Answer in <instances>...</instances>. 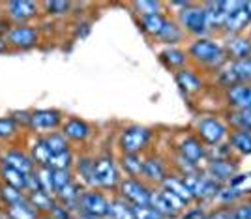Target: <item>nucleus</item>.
<instances>
[{"instance_id":"nucleus-1","label":"nucleus","mask_w":251,"mask_h":219,"mask_svg":"<svg viewBox=\"0 0 251 219\" xmlns=\"http://www.w3.org/2000/svg\"><path fill=\"white\" fill-rule=\"evenodd\" d=\"M38 30L32 24H13L8 28L4 40L8 43V47L17 49V51H28L32 47H36L38 43Z\"/></svg>"},{"instance_id":"nucleus-2","label":"nucleus","mask_w":251,"mask_h":219,"mask_svg":"<svg viewBox=\"0 0 251 219\" xmlns=\"http://www.w3.org/2000/svg\"><path fill=\"white\" fill-rule=\"evenodd\" d=\"M150 137H152L150 129L143 127V125L126 127L120 135V148L124 154H141L147 148Z\"/></svg>"},{"instance_id":"nucleus-3","label":"nucleus","mask_w":251,"mask_h":219,"mask_svg":"<svg viewBox=\"0 0 251 219\" xmlns=\"http://www.w3.org/2000/svg\"><path fill=\"white\" fill-rule=\"evenodd\" d=\"M120 184L118 169H116L113 157L103 156L94 161V186L103 189H113Z\"/></svg>"},{"instance_id":"nucleus-4","label":"nucleus","mask_w":251,"mask_h":219,"mask_svg":"<svg viewBox=\"0 0 251 219\" xmlns=\"http://www.w3.org/2000/svg\"><path fill=\"white\" fill-rule=\"evenodd\" d=\"M118 188H120V197L127 200L131 206H145L150 200V189L143 182H139L137 178L120 180Z\"/></svg>"},{"instance_id":"nucleus-5","label":"nucleus","mask_w":251,"mask_h":219,"mask_svg":"<svg viewBox=\"0 0 251 219\" xmlns=\"http://www.w3.org/2000/svg\"><path fill=\"white\" fill-rule=\"evenodd\" d=\"M77 212L98 219L109 218V200L98 191H83V195L79 198V210Z\"/></svg>"},{"instance_id":"nucleus-6","label":"nucleus","mask_w":251,"mask_h":219,"mask_svg":"<svg viewBox=\"0 0 251 219\" xmlns=\"http://www.w3.org/2000/svg\"><path fill=\"white\" fill-rule=\"evenodd\" d=\"M4 10L13 24H28L38 15V4L28 0H11L4 4Z\"/></svg>"},{"instance_id":"nucleus-7","label":"nucleus","mask_w":251,"mask_h":219,"mask_svg":"<svg viewBox=\"0 0 251 219\" xmlns=\"http://www.w3.org/2000/svg\"><path fill=\"white\" fill-rule=\"evenodd\" d=\"M184 184L189 189V193L193 195V198H206L214 197L220 193V186L216 184V180H212L208 176H201L197 172L193 174H186L184 176Z\"/></svg>"},{"instance_id":"nucleus-8","label":"nucleus","mask_w":251,"mask_h":219,"mask_svg":"<svg viewBox=\"0 0 251 219\" xmlns=\"http://www.w3.org/2000/svg\"><path fill=\"white\" fill-rule=\"evenodd\" d=\"M189 52H191V56L195 60H199L202 64H208V66L221 62V58H223L220 45L210 42V40H199V42H195L189 47Z\"/></svg>"},{"instance_id":"nucleus-9","label":"nucleus","mask_w":251,"mask_h":219,"mask_svg":"<svg viewBox=\"0 0 251 219\" xmlns=\"http://www.w3.org/2000/svg\"><path fill=\"white\" fill-rule=\"evenodd\" d=\"M180 23L184 28H188L191 34H204L208 30V24H206V13L204 8H197V6H189L184 11L178 13Z\"/></svg>"},{"instance_id":"nucleus-10","label":"nucleus","mask_w":251,"mask_h":219,"mask_svg":"<svg viewBox=\"0 0 251 219\" xmlns=\"http://www.w3.org/2000/svg\"><path fill=\"white\" fill-rule=\"evenodd\" d=\"M62 124V116L58 111L52 109H42V111H32L28 127L34 131H54L58 125Z\"/></svg>"},{"instance_id":"nucleus-11","label":"nucleus","mask_w":251,"mask_h":219,"mask_svg":"<svg viewBox=\"0 0 251 219\" xmlns=\"http://www.w3.org/2000/svg\"><path fill=\"white\" fill-rule=\"evenodd\" d=\"M0 163L8 165V167L15 169L19 172H25V174H32L36 170V163L32 161L30 154L26 152H21V150H15V148H10L2 154V159Z\"/></svg>"},{"instance_id":"nucleus-12","label":"nucleus","mask_w":251,"mask_h":219,"mask_svg":"<svg viewBox=\"0 0 251 219\" xmlns=\"http://www.w3.org/2000/svg\"><path fill=\"white\" fill-rule=\"evenodd\" d=\"M148 204L152 206V208L156 210L157 214L161 216L163 219L167 218H176L180 212H176V208L173 206V202H171V197H169V193L165 189H157V191H150V200H148Z\"/></svg>"},{"instance_id":"nucleus-13","label":"nucleus","mask_w":251,"mask_h":219,"mask_svg":"<svg viewBox=\"0 0 251 219\" xmlns=\"http://www.w3.org/2000/svg\"><path fill=\"white\" fill-rule=\"evenodd\" d=\"M227 101L236 111H251V86L250 84H234L227 90Z\"/></svg>"},{"instance_id":"nucleus-14","label":"nucleus","mask_w":251,"mask_h":219,"mask_svg":"<svg viewBox=\"0 0 251 219\" xmlns=\"http://www.w3.org/2000/svg\"><path fill=\"white\" fill-rule=\"evenodd\" d=\"M197 129H199V135L206 143H210V145H218L220 141H223V137H225V125L221 124V122H218V120H214V118L201 120Z\"/></svg>"},{"instance_id":"nucleus-15","label":"nucleus","mask_w":251,"mask_h":219,"mask_svg":"<svg viewBox=\"0 0 251 219\" xmlns=\"http://www.w3.org/2000/svg\"><path fill=\"white\" fill-rule=\"evenodd\" d=\"M62 135L66 137V141L81 143L90 135V127L81 118H70L62 124Z\"/></svg>"},{"instance_id":"nucleus-16","label":"nucleus","mask_w":251,"mask_h":219,"mask_svg":"<svg viewBox=\"0 0 251 219\" xmlns=\"http://www.w3.org/2000/svg\"><path fill=\"white\" fill-rule=\"evenodd\" d=\"M26 200L32 204V208H36V212L45 218V216H49L54 206H56V198L49 195V193H45V191H32V193H26Z\"/></svg>"},{"instance_id":"nucleus-17","label":"nucleus","mask_w":251,"mask_h":219,"mask_svg":"<svg viewBox=\"0 0 251 219\" xmlns=\"http://www.w3.org/2000/svg\"><path fill=\"white\" fill-rule=\"evenodd\" d=\"M0 180H2V184L21 189V191L26 193L28 174L19 172V170H15V169H11V167H8V165H4V163H0Z\"/></svg>"},{"instance_id":"nucleus-18","label":"nucleus","mask_w":251,"mask_h":219,"mask_svg":"<svg viewBox=\"0 0 251 219\" xmlns=\"http://www.w3.org/2000/svg\"><path fill=\"white\" fill-rule=\"evenodd\" d=\"M161 189L173 193V195L180 198L184 204H189V202L193 200V195H191L189 189L186 188L184 180H180V178H176V176H165V180L161 182Z\"/></svg>"},{"instance_id":"nucleus-19","label":"nucleus","mask_w":251,"mask_h":219,"mask_svg":"<svg viewBox=\"0 0 251 219\" xmlns=\"http://www.w3.org/2000/svg\"><path fill=\"white\" fill-rule=\"evenodd\" d=\"M165 167L161 163L159 157H147L143 159V178H147L150 182H156V184H161L165 180Z\"/></svg>"},{"instance_id":"nucleus-20","label":"nucleus","mask_w":251,"mask_h":219,"mask_svg":"<svg viewBox=\"0 0 251 219\" xmlns=\"http://www.w3.org/2000/svg\"><path fill=\"white\" fill-rule=\"evenodd\" d=\"M180 156L186 157L188 161L197 165V161H201V159L204 157V148L201 146V143L197 139L188 137V139H184V141L180 143Z\"/></svg>"},{"instance_id":"nucleus-21","label":"nucleus","mask_w":251,"mask_h":219,"mask_svg":"<svg viewBox=\"0 0 251 219\" xmlns=\"http://www.w3.org/2000/svg\"><path fill=\"white\" fill-rule=\"evenodd\" d=\"M6 218L8 219H42V216L36 212V208H32V204L28 200L17 202L13 206H6Z\"/></svg>"},{"instance_id":"nucleus-22","label":"nucleus","mask_w":251,"mask_h":219,"mask_svg":"<svg viewBox=\"0 0 251 219\" xmlns=\"http://www.w3.org/2000/svg\"><path fill=\"white\" fill-rule=\"evenodd\" d=\"M30 157H32V161L36 163V169H38V167H49L52 154H51V150L47 148V145H45L43 137L36 139V141L32 143V146H30Z\"/></svg>"},{"instance_id":"nucleus-23","label":"nucleus","mask_w":251,"mask_h":219,"mask_svg":"<svg viewBox=\"0 0 251 219\" xmlns=\"http://www.w3.org/2000/svg\"><path fill=\"white\" fill-rule=\"evenodd\" d=\"M250 21H251V15L250 11L246 10V4H244V8L232 11V13L227 15V21H225L223 28H227L229 32H240L250 24Z\"/></svg>"},{"instance_id":"nucleus-24","label":"nucleus","mask_w":251,"mask_h":219,"mask_svg":"<svg viewBox=\"0 0 251 219\" xmlns=\"http://www.w3.org/2000/svg\"><path fill=\"white\" fill-rule=\"evenodd\" d=\"M204 13H206L208 28H221V26H225L227 13L221 10V2H208L204 6Z\"/></svg>"},{"instance_id":"nucleus-25","label":"nucleus","mask_w":251,"mask_h":219,"mask_svg":"<svg viewBox=\"0 0 251 219\" xmlns=\"http://www.w3.org/2000/svg\"><path fill=\"white\" fill-rule=\"evenodd\" d=\"M109 218L111 219H135L133 206L122 197L109 202Z\"/></svg>"},{"instance_id":"nucleus-26","label":"nucleus","mask_w":251,"mask_h":219,"mask_svg":"<svg viewBox=\"0 0 251 219\" xmlns=\"http://www.w3.org/2000/svg\"><path fill=\"white\" fill-rule=\"evenodd\" d=\"M227 49H229L230 56H234L236 60H244V58H250L251 54V43L246 38H230L227 43Z\"/></svg>"},{"instance_id":"nucleus-27","label":"nucleus","mask_w":251,"mask_h":219,"mask_svg":"<svg viewBox=\"0 0 251 219\" xmlns=\"http://www.w3.org/2000/svg\"><path fill=\"white\" fill-rule=\"evenodd\" d=\"M23 200H26V193L25 191L17 188H11V186H6V184L0 186V202L4 206H13V204L23 202Z\"/></svg>"},{"instance_id":"nucleus-28","label":"nucleus","mask_w":251,"mask_h":219,"mask_svg":"<svg viewBox=\"0 0 251 219\" xmlns=\"http://www.w3.org/2000/svg\"><path fill=\"white\" fill-rule=\"evenodd\" d=\"M208 172L212 180H229V178L234 174V165H230L229 161L216 159V161L210 163Z\"/></svg>"},{"instance_id":"nucleus-29","label":"nucleus","mask_w":251,"mask_h":219,"mask_svg":"<svg viewBox=\"0 0 251 219\" xmlns=\"http://www.w3.org/2000/svg\"><path fill=\"white\" fill-rule=\"evenodd\" d=\"M122 169L129 174V178L143 176V159L139 154H124L122 156Z\"/></svg>"},{"instance_id":"nucleus-30","label":"nucleus","mask_w":251,"mask_h":219,"mask_svg":"<svg viewBox=\"0 0 251 219\" xmlns=\"http://www.w3.org/2000/svg\"><path fill=\"white\" fill-rule=\"evenodd\" d=\"M43 141H45L47 148L51 150L52 156H56V154H64V152H68V150H70L68 141H66V137H64L62 133H47V135L43 137Z\"/></svg>"},{"instance_id":"nucleus-31","label":"nucleus","mask_w":251,"mask_h":219,"mask_svg":"<svg viewBox=\"0 0 251 219\" xmlns=\"http://www.w3.org/2000/svg\"><path fill=\"white\" fill-rule=\"evenodd\" d=\"M176 83L184 92H197L201 88V81L195 73L191 72H178L176 73Z\"/></svg>"},{"instance_id":"nucleus-32","label":"nucleus","mask_w":251,"mask_h":219,"mask_svg":"<svg viewBox=\"0 0 251 219\" xmlns=\"http://www.w3.org/2000/svg\"><path fill=\"white\" fill-rule=\"evenodd\" d=\"M165 24V19L156 13V15H147V17H141V26L147 34H152V36H159V32Z\"/></svg>"},{"instance_id":"nucleus-33","label":"nucleus","mask_w":251,"mask_h":219,"mask_svg":"<svg viewBox=\"0 0 251 219\" xmlns=\"http://www.w3.org/2000/svg\"><path fill=\"white\" fill-rule=\"evenodd\" d=\"M36 176H38V182H40V189L49 193L54 197V182H52V170L49 167H38L36 169Z\"/></svg>"},{"instance_id":"nucleus-34","label":"nucleus","mask_w":251,"mask_h":219,"mask_svg":"<svg viewBox=\"0 0 251 219\" xmlns=\"http://www.w3.org/2000/svg\"><path fill=\"white\" fill-rule=\"evenodd\" d=\"M159 56H161V60L167 64L169 68H180V66L186 64V54L182 51H178V49H175V47L165 49Z\"/></svg>"},{"instance_id":"nucleus-35","label":"nucleus","mask_w":251,"mask_h":219,"mask_svg":"<svg viewBox=\"0 0 251 219\" xmlns=\"http://www.w3.org/2000/svg\"><path fill=\"white\" fill-rule=\"evenodd\" d=\"M230 145L242 154H251V133L248 131H236L230 135Z\"/></svg>"},{"instance_id":"nucleus-36","label":"nucleus","mask_w":251,"mask_h":219,"mask_svg":"<svg viewBox=\"0 0 251 219\" xmlns=\"http://www.w3.org/2000/svg\"><path fill=\"white\" fill-rule=\"evenodd\" d=\"M230 124L236 125L240 131H248L251 133V111H234L229 116Z\"/></svg>"},{"instance_id":"nucleus-37","label":"nucleus","mask_w":251,"mask_h":219,"mask_svg":"<svg viewBox=\"0 0 251 219\" xmlns=\"http://www.w3.org/2000/svg\"><path fill=\"white\" fill-rule=\"evenodd\" d=\"M157 38L165 43H176L178 40L182 38V30L178 28L175 23L165 21V24H163V28H161V32H159Z\"/></svg>"},{"instance_id":"nucleus-38","label":"nucleus","mask_w":251,"mask_h":219,"mask_svg":"<svg viewBox=\"0 0 251 219\" xmlns=\"http://www.w3.org/2000/svg\"><path fill=\"white\" fill-rule=\"evenodd\" d=\"M72 163H74V157H72V152H64V154H56V156L51 157V163H49V169L51 170H70L72 169Z\"/></svg>"},{"instance_id":"nucleus-39","label":"nucleus","mask_w":251,"mask_h":219,"mask_svg":"<svg viewBox=\"0 0 251 219\" xmlns=\"http://www.w3.org/2000/svg\"><path fill=\"white\" fill-rule=\"evenodd\" d=\"M232 70L236 73L238 81L242 83H250L251 81V58H244V60H236L232 64Z\"/></svg>"},{"instance_id":"nucleus-40","label":"nucleus","mask_w":251,"mask_h":219,"mask_svg":"<svg viewBox=\"0 0 251 219\" xmlns=\"http://www.w3.org/2000/svg\"><path fill=\"white\" fill-rule=\"evenodd\" d=\"M133 8H135L137 13L141 17H147V15H156V13H159L161 4L154 2V0H141V2H133Z\"/></svg>"},{"instance_id":"nucleus-41","label":"nucleus","mask_w":251,"mask_h":219,"mask_svg":"<svg viewBox=\"0 0 251 219\" xmlns=\"http://www.w3.org/2000/svg\"><path fill=\"white\" fill-rule=\"evenodd\" d=\"M77 167H79V174H81V178H83L84 182L94 186V161L83 157V159L77 163Z\"/></svg>"},{"instance_id":"nucleus-42","label":"nucleus","mask_w":251,"mask_h":219,"mask_svg":"<svg viewBox=\"0 0 251 219\" xmlns=\"http://www.w3.org/2000/svg\"><path fill=\"white\" fill-rule=\"evenodd\" d=\"M45 11L49 13V15H66L70 8H72V4L70 2H58V0H52V2H43L42 4Z\"/></svg>"},{"instance_id":"nucleus-43","label":"nucleus","mask_w":251,"mask_h":219,"mask_svg":"<svg viewBox=\"0 0 251 219\" xmlns=\"http://www.w3.org/2000/svg\"><path fill=\"white\" fill-rule=\"evenodd\" d=\"M52 182H54V191H60L62 188H66L68 184L74 182L72 170H52ZM56 195V193H54Z\"/></svg>"},{"instance_id":"nucleus-44","label":"nucleus","mask_w":251,"mask_h":219,"mask_svg":"<svg viewBox=\"0 0 251 219\" xmlns=\"http://www.w3.org/2000/svg\"><path fill=\"white\" fill-rule=\"evenodd\" d=\"M17 131V122L11 116L0 118V139H11Z\"/></svg>"},{"instance_id":"nucleus-45","label":"nucleus","mask_w":251,"mask_h":219,"mask_svg":"<svg viewBox=\"0 0 251 219\" xmlns=\"http://www.w3.org/2000/svg\"><path fill=\"white\" fill-rule=\"evenodd\" d=\"M133 214H135V219H163L156 210L150 206V204H145V206H133Z\"/></svg>"},{"instance_id":"nucleus-46","label":"nucleus","mask_w":251,"mask_h":219,"mask_svg":"<svg viewBox=\"0 0 251 219\" xmlns=\"http://www.w3.org/2000/svg\"><path fill=\"white\" fill-rule=\"evenodd\" d=\"M232 219H251V204H244V206H238L232 212Z\"/></svg>"},{"instance_id":"nucleus-47","label":"nucleus","mask_w":251,"mask_h":219,"mask_svg":"<svg viewBox=\"0 0 251 219\" xmlns=\"http://www.w3.org/2000/svg\"><path fill=\"white\" fill-rule=\"evenodd\" d=\"M221 83H225L227 86H234V84L238 83V77H236V73L232 70V66H230L229 70H225V72L221 73Z\"/></svg>"},{"instance_id":"nucleus-48","label":"nucleus","mask_w":251,"mask_h":219,"mask_svg":"<svg viewBox=\"0 0 251 219\" xmlns=\"http://www.w3.org/2000/svg\"><path fill=\"white\" fill-rule=\"evenodd\" d=\"M206 219H232V214H230L229 210H218V212H214Z\"/></svg>"},{"instance_id":"nucleus-49","label":"nucleus","mask_w":251,"mask_h":219,"mask_svg":"<svg viewBox=\"0 0 251 219\" xmlns=\"http://www.w3.org/2000/svg\"><path fill=\"white\" fill-rule=\"evenodd\" d=\"M184 219H206V216H204V214H201V210H193V212H189Z\"/></svg>"},{"instance_id":"nucleus-50","label":"nucleus","mask_w":251,"mask_h":219,"mask_svg":"<svg viewBox=\"0 0 251 219\" xmlns=\"http://www.w3.org/2000/svg\"><path fill=\"white\" fill-rule=\"evenodd\" d=\"M72 219H98V218H92V216H86V214H81V212H75Z\"/></svg>"},{"instance_id":"nucleus-51","label":"nucleus","mask_w":251,"mask_h":219,"mask_svg":"<svg viewBox=\"0 0 251 219\" xmlns=\"http://www.w3.org/2000/svg\"><path fill=\"white\" fill-rule=\"evenodd\" d=\"M4 51H8V43H6V40L0 36V54H2Z\"/></svg>"},{"instance_id":"nucleus-52","label":"nucleus","mask_w":251,"mask_h":219,"mask_svg":"<svg viewBox=\"0 0 251 219\" xmlns=\"http://www.w3.org/2000/svg\"><path fill=\"white\" fill-rule=\"evenodd\" d=\"M0 219H8V218H6V212L2 210V204H0Z\"/></svg>"},{"instance_id":"nucleus-53","label":"nucleus","mask_w":251,"mask_h":219,"mask_svg":"<svg viewBox=\"0 0 251 219\" xmlns=\"http://www.w3.org/2000/svg\"><path fill=\"white\" fill-rule=\"evenodd\" d=\"M246 10L250 11V15H251V2H246Z\"/></svg>"},{"instance_id":"nucleus-54","label":"nucleus","mask_w":251,"mask_h":219,"mask_svg":"<svg viewBox=\"0 0 251 219\" xmlns=\"http://www.w3.org/2000/svg\"><path fill=\"white\" fill-rule=\"evenodd\" d=\"M2 6H4V4H0V10H2Z\"/></svg>"}]
</instances>
